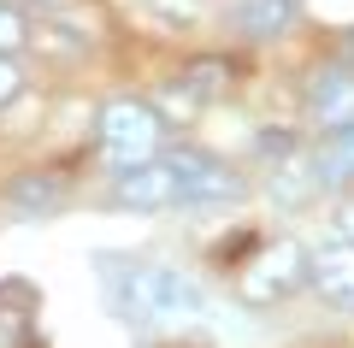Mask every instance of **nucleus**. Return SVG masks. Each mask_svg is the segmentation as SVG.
I'll return each mask as SVG.
<instances>
[{
  "label": "nucleus",
  "mask_w": 354,
  "mask_h": 348,
  "mask_svg": "<svg viewBox=\"0 0 354 348\" xmlns=\"http://www.w3.org/2000/svg\"><path fill=\"white\" fill-rule=\"evenodd\" d=\"M101 289L106 307L136 331H171L201 319V289L160 260H101Z\"/></svg>",
  "instance_id": "nucleus-1"
},
{
  "label": "nucleus",
  "mask_w": 354,
  "mask_h": 348,
  "mask_svg": "<svg viewBox=\"0 0 354 348\" xmlns=\"http://www.w3.org/2000/svg\"><path fill=\"white\" fill-rule=\"evenodd\" d=\"M95 136H101V165L118 177V172H136V165H148V160L165 154V118H160V107H148V100L118 95V100L101 107Z\"/></svg>",
  "instance_id": "nucleus-2"
},
{
  "label": "nucleus",
  "mask_w": 354,
  "mask_h": 348,
  "mask_svg": "<svg viewBox=\"0 0 354 348\" xmlns=\"http://www.w3.org/2000/svg\"><path fill=\"white\" fill-rule=\"evenodd\" d=\"M165 160H171V183H177V207H230V201L242 195V177L230 172L225 160H213V154L201 148H165Z\"/></svg>",
  "instance_id": "nucleus-3"
},
{
  "label": "nucleus",
  "mask_w": 354,
  "mask_h": 348,
  "mask_svg": "<svg viewBox=\"0 0 354 348\" xmlns=\"http://www.w3.org/2000/svg\"><path fill=\"white\" fill-rule=\"evenodd\" d=\"M301 284H307V254L295 242H260V254L236 272L242 301H283Z\"/></svg>",
  "instance_id": "nucleus-4"
},
{
  "label": "nucleus",
  "mask_w": 354,
  "mask_h": 348,
  "mask_svg": "<svg viewBox=\"0 0 354 348\" xmlns=\"http://www.w3.org/2000/svg\"><path fill=\"white\" fill-rule=\"evenodd\" d=\"M307 118L319 130L354 125V53H337L307 77Z\"/></svg>",
  "instance_id": "nucleus-5"
},
{
  "label": "nucleus",
  "mask_w": 354,
  "mask_h": 348,
  "mask_svg": "<svg viewBox=\"0 0 354 348\" xmlns=\"http://www.w3.org/2000/svg\"><path fill=\"white\" fill-rule=\"evenodd\" d=\"M307 289H313L325 307L354 313V242L330 237L319 248H307Z\"/></svg>",
  "instance_id": "nucleus-6"
},
{
  "label": "nucleus",
  "mask_w": 354,
  "mask_h": 348,
  "mask_svg": "<svg viewBox=\"0 0 354 348\" xmlns=\"http://www.w3.org/2000/svg\"><path fill=\"white\" fill-rule=\"evenodd\" d=\"M225 89H230V65L225 59H189L160 95H165V112H171V118H201Z\"/></svg>",
  "instance_id": "nucleus-7"
},
{
  "label": "nucleus",
  "mask_w": 354,
  "mask_h": 348,
  "mask_svg": "<svg viewBox=\"0 0 354 348\" xmlns=\"http://www.w3.org/2000/svg\"><path fill=\"white\" fill-rule=\"evenodd\" d=\"M36 289L24 277L0 284V348H36Z\"/></svg>",
  "instance_id": "nucleus-8"
},
{
  "label": "nucleus",
  "mask_w": 354,
  "mask_h": 348,
  "mask_svg": "<svg viewBox=\"0 0 354 348\" xmlns=\"http://www.w3.org/2000/svg\"><path fill=\"white\" fill-rule=\"evenodd\" d=\"M313 172L319 189H354V125L325 130V142L313 148Z\"/></svg>",
  "instance_id": "nucleus-9"
},
{
  "label": "nucleus",
  "mask_w": 354,
  "mask_h": 348,
  "mask_svg": "<svg viewBox=\"0 0 354 348\" xmlns=\"http://www.w3.org/2000/svg\"><path fill=\"white\" fill-rule=\"evenodd\" d=\"M295 18H301L295 0H236V30H242V36H254V42L283 36Z\"/></svg>",
  "instance_id": "nucleus-10"
},
{
  "label": "nucleus",
  "mask_w": 354,
  "mask_h": 348,
  "mask_svg": "<svg viewBox=\"0 0 354 348\" xmlns=\"http://www.w3.org/2000/svg\"><path fill=\"white\" fill-rule=\"evenodd\" d=\"M319 189V172H313V154H290L283 172H272V201L278 207H307Z\"/></svg>",
  "instance_id": "nucleus-11"
},
{
  "label": "nucleus",
  "mask_w": 354,
  "mask_h": 348,
  "mask_svg": "<svg viewBox=\"0 0 354 348\" xmlns=\"http://www.w3.org/2000/svg\"><path fill=\"white\" fill-rule=\"evenodd\" d=\"M24 36H30L24 12H18L12 0H0V53H12V48H24Z\"/></svg>",
  "instance_id": "nucleus-12"
},
{
  "label": "nucleus",
  "mask_w": 354,
  "mask_h": 348,
  "mask_svg": "<svg viewBox=\"0 0 354 348\" xmlns=\"http://www.w3.org/2000/svg\"><path fill=\"white\" fill-rule=\"evenodd\" d=\"M18 95H24V65L12 53H0V107H12Z\"/></svg>",
  "instance_id": "nucleus-13"
},
{
  "label": "nucleus",
  "mask_w": 354,
  "mask_h": 348,
  "mask_svg": "<svg viewBox=\"0 0 354 348\" xmlns=\"http://www.w3.org/2000/svg\"><path fill=\"white\" fill-rule=\"evenodd\" d=\"M330 224H337V237H342V242H354V195L342 201L337 212H330Z\"/></svg>",
  "instance_id": "nucleus-14"
},
{
  "label": "nucleus",
  "mask_w": 354,
  "mask_h": 348,
  "mask_svg": "<svg viewBox=\"0 0 354 348\" xmlns=\"http://www.w3.org/2000/svg\"><path fill=\"white\" fill-rule=\"evenodd\" d=\"M36 6H65V0H36Z\"/></svg>",
  "instance_id": "nucleus-15"
}]
</instances>
